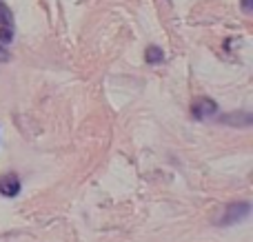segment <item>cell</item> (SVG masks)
<instances>
[{"mask_svg":"<svg viewBox=\"0 0 253 242\" xmlns=\"http://www.w3.org/2000/svg\"><path fill=\"white\" fill-rule=\"evenodd\" d=\"M251 9H253V0H242V11L251 13Z\"/></svg>","mask_w":253,"mask_h":242,"instance_id":"cell-9","label":"cell"},{"mask_svg":"<svg viewBox=\"0 0 253 242\" xmlns=\"http://www.w3.org/2000/svg\"><path fill=\"white\" fill-rule=\"evenodd\" d=\"M11 60V53L7 51V47H4L2 42H0V62H9Z\"/></svg>","mask_w":253,"mask_h":242,"instance_id":"cell-8","label":"cell"},{"mask_svg":"<svg viewBox=\"0 0 253 242\" xmlns=\"http://www.w3.org/2000/svg\"><path fill=\"white\" fill-rule=\"evenodd\" d=\"M249 213H251V202H247V200H240V202H231V204L227 207V211H224V216H222V220H220V225H222V227H229V225H233V222L245 220Z\"/></svg>","mask_w":253,"mask_h":242,"instance_id":"cell-1","label":"cell"},{"mask_svg":"<svg viewBox=\"0 0 253 242\" xmlns=\"http://www.w3.org/2000/svg\"><path fill=\"white\" fill-rule=\"evenodd\" d=\"M11 40H13V27L2 25V27H0V42H2V44H9Z\"/></svg>","mask_w":253,"mask_h":242,"instance_id":"cell-7","label":"cell"},{"mask_svg":"<svg viewBox=\"0 0 253 242\" xmlns=\"http://www.w3.org/2000/svg\"><path fill=\"white\" fill-rule=\"evenodd\" d=\"M0 25L13 27V13H11V9H9L4 2H0Z\"/></svg>","mask_w":253,"mask_h":242,"instance_id":"cell-6","label":"cell"},{"mask_svg":"<svg viewBox=\"0 0 253 242\" xmlns=\"http://www.w3.org/2000/svg\"><path fill=\"white\" fill-rule=\"evenodd\" d=\"M251 114H245V111H240V116H224L222 118V122H227V124H238V127H247V124H251Z\"/></svg>","mask_w":253,"mask_h":242,"instance_id":"cell-5","label":"cell"},{"mask_svg":"<svg viewBox=\"0 0 253 242\" xmlns=\"http://www.w3.org/2000/svg\"><path fill=\"white\" fill-rule=\"evenodd\" d=\"M144 60H147L149 65H158V62L165 60V51H162L158 44H149L147 51H144Z\"/></svg>","mask_w":253,"mask_h":242,"instance_id":"cell-4","label":"cell"},{"mask_svg":"<svg viewBox=\"0 0 253 242\" xmlns=\"http://www.w3.org/2000/svg\"><path fill=\"white\" fill-rule=\"evenodd\" d=\"M22 189V182L20 178H18V173L9 171L4 173V176H0V194L4 196V198H16L18 194H20Z\"/></svg>","mask_w":253,"mask_h":242,"instance_id":"cell-3","label":"cell"},{"mask_svg":"<svg viewBox=\"0 0 253 242\" xmlns=\"http://www.w3.org/2000/svg\"><path fill=\"white\" fill-rule=\"evenodd\" d=\"M191 114H193L196 120H207V118H211V116L218 114V102L211 100V98H207V96H202L191 105Z\"/></svg>","mask_w":253,"mask_h":242,"instance_id":"cell-2","label":"cell"}]
</instances>
